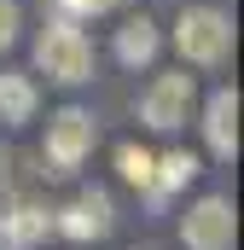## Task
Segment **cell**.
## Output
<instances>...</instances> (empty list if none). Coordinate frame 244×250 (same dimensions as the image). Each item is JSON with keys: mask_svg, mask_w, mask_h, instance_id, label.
I'll return each mask as SVG.
<instances>
[{"mask_svg": "<svg viewBox=\"0 0 244 250\" xmlns=\"http://www.w3.org/2000/svg\"><path fill=\"white\" fill-rule=\"evenodd\" d=\"M175 47H181V59L198 64V70L227 64V53H233V18L215 12V6H186L181 18H175Z\"/></svg>", "mask_w": 244, "mask_h": 250, "instance_id": "1", "label": "cell"}, {"mask_svg": "<svg viewBox=\"0 0 244 250\" xmlns=\"http://www.w3.org/2000/svg\"><path fill=\"white\" fill-rule=\"evenodd\" d=\"M35 64L47 70V82H64V87L93 82V41H87L70 18H59V23L41 29V41H35Z\"/></svg>", "mask_w": 244, "mask_h": 250, "instance_id": "2", "label": "cell"}, {"mask_svg": "<svg viewBox=\"0 0 244 250\" xmlns=\"http://www.w3.org/2000/svg\"><path fill=\"white\" fill-rule=\"evenodd\" d=\"M93 140H99L93 111H81V105L53 111V123H47V163H53V169H47V175H76V169L87 163Z\"/></svg>", "mask_w": 244, "mask_h": 250, "instance_id": "3", "label": "cell"}, {"mask_svg": "<svg viewBox=\"0 0 244 250\" xmlns=\"http://www.w3.org/2000/svg\"><path fill=\"white\" fill-rule=\"evenodd\" d=\"M192 76L186 70H169V76H157L145 93H140V123L157 128V134H175V128L186 123V111H192Z\"/></svg>", "mask_w": 244, "mask_h": 250, "instance_id": "4", "label": "cell"}, {"mask_svg": "<svg viewBox=\"0 0 244 250\" xmlns=\"http://www.w3.org/2000/svg\"><path fill=\"white\" fill-rule=\"evenodd\" d=\"M233 233H239V215L227 198H198L181 221L186 250H233Z\"/></svg>", "mask_w": 244, "mask_h": 250, "instance_id": "5", "label": "cell"}, {"mask_svg": "<svg viewBox=\"0 0 244 250\" xmlns=\"http://www.w3.org/2000/svg\"><path fill=\"white\" fill-rule=\"evenodd\" d=\"M53 233L76 239V245H87V239H105V233H111V198H105V192H81L76 204L53 209Z\"/></svg>", "mask_w": 244, "mask_h": 250, "instance_id": "6", "label": "cell"}, {"mask_svg": "<svg viewBox=\"0 0 244 250\" xmlns=\"http://www.w3.org/2000/svg\"><path fill=\"white\" fill-rule=\"evenodd\" d=\"M203 140L215 157H239V87H215L203 105Z\"/></svg>", "mask_w": 244, "mask_h": 250, "instance_id": "7", "label": "cell"}, {"mask_svg": "<svg viewBox=\"0 0 244 250\" xmlns=\"http://www.w3.org/2000/svg\"><path fill=\"white\" fill-rule=\"evenodd\" d=\"M47 233H53V209H47V204H35V198L0 204V239H6V245L29 250V245H41Z\"/></svg>", "mask_w": 244, "mask_h": 250, "instance_id": "8", "label": "cell"}, {"mask_svg": "<svg viewBox=\"0 0 244 250\" xmlns=\"http://www.w3.org/2000/svg\"><path fill=\"white\" fill-rule=\"evenodd\" d=\"M157 47H163V35H157L151 18H128V23L117 29V59H122V64H151V59H157Z\"/></svg>", "mask_w": 244, "mask_h": 250, "instance_id": "9", "label": "cell"}, {"mask_svg": "<svg viewBox=\"0 0 244 250\" xmlns=\"http://www.w3.org/2000/svg\"><path fill=\"white\" fill-rule=\"evenodd\" d=\"M35 117V82L29 76H0V123L6 128H18V123H29Z\"/></svg>", "mask_w": 244, "mask_h": 250, "instance_id": "10", "label": "cell"}, {"mask_svg": "<svg viewBox=\"0 0 244 250\" xmlns=\"http://www.w3.org/2000/svg\"><path fill=\"white\" fill-rule=\"evenodd\" d=\"M192 175H198V157H192V151H163V157L151 163V198H163V192H181Z\"/></svg>", "mask_w": 244, "mask_h": 250, "instance_id": "11", "label": "cell"}, {"mask_svg": "<svg viewBox=\"0 0 244 250\" xmlns=\"http://www.w3.org/2000/svg\"><path fill=\"white\" fill-rule=\"evenodd\" d=\"M151 163H157V157H151V151H140V146H122V151H117L122 181H128V187H140V192H151Z\"/></svg>", "mask_w": 244, "mask_h": 250, "instance_id": "12", "label": "cell"}, {"mask_svg": "<svg viewBox=\"0 0 244 250\" xmlns=\"http://www.w3.org/2000/svg\"><path fill=\"white\" fill-rule=\"evenodd\" d=\"M18 41V0H0V53Z\"/></svg>", "mask_w": 244, "mask_h": 250, "instance_id": "13", "label": "cell"}, {"mask_svg": "<svg viewBox=\"0 0 244 250\" xmlns=\"http://www.w3.org/2000/svg\"><path fill=\"white\" fill-rule=\"evenodd\" d=\"M122 0H64V12H81V18H99V12H117Z\"/></svg>", "mask_w": 244, "mask_h": 250, "instance_id": "14", "label": "cell"}, {"mask_svg": "<svg viewBox=\"0 0 244 250\" xmlns=\"http://www.w3.org/2000/svg\"><path fill=\"white\" fill-rule=\"evenodd\" d=\"M0 181H6V157H0Z\"/></svg>", "mask_w": 244, "mask_h": 250, "instance_id": "15", "label": "cell"}]
</instances>
